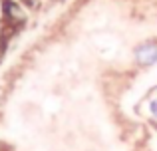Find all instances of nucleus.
Wrapping results in <instances>:
<instances>
[{"label":"nucleus","instance_id":"obj_3","mask_svg":"<svg viewBox=\"0 0 157 151\" xmlns=\"http://www.w3.org/2000/svg\"><path fill=\"white\" fill-rule=\"evenodd\" d=\"M20 2L26 8H30V10H36V8H40V2H42V0H20Z\"/></svg>","mask_w":157,"mask_h":151},{"label":"nucleus","instance_id":"obj_4","mask_svg":"<svg viewBox=\"0 0 157 151\" xmlns=\"http://www.w3.org/2000/svg\"><path fill=\"white\" fill-rule=\"evenodd\" d=\"M2 56H4V48H0V60H2Z\"/></svg>","mask_w":157,"mask_h":151},{"label":"nucleus","instance_id":"obj_2","mask_svg":"<svg viewBox=\"0 0 157 151\" xmlns=\"http://www.w3.org/2000/svg\"><path fill=\"white\" fill-rule=\"evenodd\" d=\"M2 10H4V16H6L8 24H12V26H16V28H20V26L26 24V12L22 10V4L6 0Z\"/></svg>","mask_w":157,"mask_h":151},{"label":"nucleus","instance_id":"obj_1","mask_svg":"<svg viewBox=\"0 0 157 151\" xmlns=\"http://www.w3.org/2000/svg\"><path fill=\"white\" fill-rule=\"evenodd\" d=\"M133 62L137 68H153L157 64V40H143V42L133 46Z\"/></svg>","mask_w":157,"mask_h":151}]
</instances>
